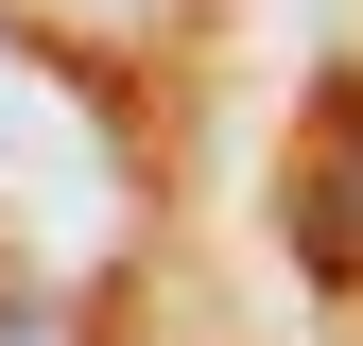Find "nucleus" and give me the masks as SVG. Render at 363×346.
I'll use <instances>...</instances> for the list:
<instances>
[{"mask_svg":"<svg viewBox=\"0 0 363 346\" xmlns=\"http://www.w3.org/2000/svg\"><path fill=\"white\" fill-rule=\"evenodd\" d=\"M121 139L104 121H86V86H52L18 52V35H0V242L35 260V277H69V260H104L121 242Z\"/></svg>","mask_w":363,"mask_h":346,"instance_id":"f257e3e1","label":"nucleus"},{"mask_svg":"<svg viewBox=\"0 0 363 346\" xmlns=\"http://www.w3.org/2000/svg\"><path fill=\"white\" fill-rule=\"evenodd\" d=\"M0 346H69V329H52V312H35V294H18V312H0Z\"/></svg>","mask_w":363,"mask_h":346,"instance_id":"f03ea898","label":"nucleus"}]
</instances>
